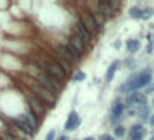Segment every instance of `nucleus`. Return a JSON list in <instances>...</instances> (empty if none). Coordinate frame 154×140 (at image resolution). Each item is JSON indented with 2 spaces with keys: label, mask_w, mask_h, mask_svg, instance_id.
<instances>
[{
  "label": "nucleus",
  "mask_w": 154,
  "mask_h": 140,
  "mask_svg": "<svg viewBox=\"0 0 154 140\" xmlns=\"http://www.w3.org/2000/svg\"><path fill=\"white\" fill-rule=\"evenodd\" d=\"M30 73L33 74V79L37 81V83L40 84V86H43L45 89H48L50 92H53L55 96H57V94L61 91V84H60V83H57V81H55L53 77H50L43 69H32Z\"/></svg>",
  "instance_id": "1"
},
{
  "label": "nucleus",
  "mask_w": 154,
  "mask_h": 140,
  "mask_svg": "<svg viewBox=\"0 0 154 140\" xmlns=\"http://www.w3.org/2000/svg\"><path fill=\"white\" fill-rule=\"evenodd\" d=\"M30 89H32V92H33V96L37 97V99H40L47 107H55V104H57V96H55L53 92H50V91L45 89L43 86H40L37 81H33V83L30 84Z\"/></svg>",
  "instance_id": "2"
},
{
  "label": "nucleus",
  "mask_w": 154,
  "mask_h": 140,
  "mask_svg": "<svg viewBox=\"0 0 154 140\" xmlns=\"http://www.w3.org/2000/svg\"><path fill=\"white\" fill-rule=\"evenodd\" d=\"M43 71L50 77H53L57 83H60V84H63V81L66 79V71H65L63 68H61L57 61H53V60H48L47 63L43 64Z\"/></svg>",
  "instance_id": "3"
},
{
  "label": "nucleus",
  "mask_w": 154,
  "mask_h": 140,
  "mask_svg": "<svg viewBox=\"0 0 154 140\" xmlns=\"http://www.w3.org/2000/svg\"><path fill=\"white\" fill-rule=\"evenodd\" d=\"M75 35H76V36L80 38V40L86 45V46H88V45H91V41H93V35H91L90 31L85 28V25L81 23L80 20L75 23Z\"/></svg>",
  "instance_id": "4"
},
{
  "label": "nucleus",
  "mask_w": 154,
  "mask_h": 140,
  "mask_svg": "<svg viewBox=\"0 0 154 140\" xmlns=\"http://www.w3.org/2000/svg\"><path fill=\"white\" fill-rule=\"evenodd\" d=\"M80 22L85 25V28H86L88 31H90L91 35L94 33V31L100 28V25H98V20L94 18V15L93 13H88V12H85V13H81V18H80Z\"/></svg>",
  "instance_id": "5"
},
{
  "label": "nucleus",
  "mask_w": 154,
  "mask_h": 140,
  "mask_svg": "<svg viewBox=\"0 0 154 140\" xmlns=\"http://www.w3.org/2000/svg\"><path fill=\"white\" fill-rule=\"evenodd\" d=\"M27 101H28V109H30L35 115H37V117L45 115V107H47V106H45L40 99H37L35 96H28Z\"/></svg>",
  "instance_id": "6"
},
{
  "label": "nucleus",
  "mask_w": 154,
  "mask_h": 140,
  "mask_svg": "<svg viewBox=\"0 0 154 140\" xmlns=\"http://www.w3.org/2000/svg\"><path fill=\"white\" fill-rule=\"evenodd\" d=\"M10 124L14 127H17V129H20L22 132L25 133V135H28V137H33L35 135V130L32 129V125L25 120V117L23 115H20V117H17V119H14V120H10Z\"/></svg>",
  "instance_id": "7"
},
{
  "label": "nucleus",
  "mask_w": 154,
  "mask_h": 140,
  "mask_svg": "<svg viewBox=\"0 0 154 140\" xmlns=\"http://www.w3.org/2000/svg\"><path fill=\"white\" fill-rule=\"evenodd\" d=\"M66 45L71 48V50H75V51H76V53H78V56H83L85 50H86V45H85L83 41H81V40H80V38H78L75 33L70 36V40H68V43H66Z\"/></svg>",
  "instance_id": "8"
},
{
  "label": "nucleus",
  "mask_w": 154,
  "mask_h": 140,
  "mask_svg": "<svg viewBox=\"0 0 154 140\" xmlns=\"http://www.w3.org/2000/svg\"><path fill=\"white\" fill-rule=\"evenodd\" d=\"M80 124H81V119H80V115H78L75 110H71L70 114H68V119H66V122H65V130H75V129H78L80 127Z\"/></svg>",
  "instance_id": "9"
},
{
  "label": "nucleus",
  "mask_w": 154,
  "mask_h": 140,
  "mask_svg": "<svg viewBox=\"0 0 154 140\" xmlns=\"http://www.w3.org/2000/svg\"><path fill=\"white\" fill-rule=\"evenodd\" d=\"M114 5H113V2H100L98 4V10H100V13L103 15V17H111V15L114 13Z\"/></svg>",
  "instance_id": "10"
},
{
  "label": "nucleus",
  "mask_w": 154,
  "mask_h": 140,
  "mask_svg": "<svg viewBox=\"0 0 154 140\" xmlns=\"http://www.w3.org/2000/svg\"><path fill=\"white\" fill-rule=\"evenodd\" d=\"M124 109H126V104H123V102L118 101V102L111 107V120H113V122H118L119 117H121V114L124 112Z\"/></svg>",
  "instance_id": "11"
},
{
  "label": "nucleus",
  "mask_w": 154,
  "mask_h": 140,
  "mask_svg": "<svg viewBox=\"0 0 154 140\" xmlns=\"http://www.w3.org/2000/svg\"><path fill=\"white\" fill-rule=\"evenodd\" d=\"M57 58H61V60L68 61L70 64L71 63H76V61H75V58L71 56V53L66 50V46H65V45H60V46L57 48Z\"/></svg>",
  "instance_id": "12"
},
{
  "label": "nucleus",
  "mask_w": 154,
  "mask_h": 140,
  "mask_svg": "<svg viewBox=\"0 0 154 140\" xmlns=\"http://www.w3.org/2000/svg\"><path fill=\"white\" fill-rule=\"evenodd\" d=\"M143 137H144V127L141 124H136V125L131 127L129 140H143Z\"/></svg>",
  "instance_id": "13"
},
{
  "label": "nucleus",
  "mask_w": 154,
  "mask_h": 140,
  "mask_svg": "<svg viewBox=\"0 0 154 140\" xmlns=\"http://www.w3.org/2000/svg\"><path fill=\"white\" fill-rule=\"evenodd\" d=\"M23 117H25V120H27V122L32 125V129H33V130H37V127H38V117L35 115V114L32 112L30 109H27V110H25Z\"/></svg>",
  "instance_id": "14"
},
{
  "label": "nucleus",
  "mask_w": 154,
  "mask_h": 140,
  "mask_svg": "<svg viewBox=\"0 0 154 140\" xmlns=\"http://www.w3.org/2000/svg\"><path fill=\"white\" fill-rule=\"evenodd\" d=\"M118 68H119V61H113L111 66L108 68V71H106V77H104L106 83H111V81H113L114 74H116V71H118Z\"/></svg>",
  "instance_id": "15"
},
{
  "label": "nucleus",
  "mask_w": 154,
  "mask_h": 140,
  "mask_svg": "<svg viewBox=\"0 0 154 140\" xmlns=\"http://www.w3.org/2000/svg\"><path fill=\"white\" fill-rule=\"evenodd\" d=\"M137 115H139L141 120H147V119H149V107H147V104L137 106Z\"/></svg>",
  "instance_id": "16"
},
{
  "label": "nucleus",
  "mask_w": 154,
  "mask_h": 140,
  "mask_svg": "<svg viewBox=\"0 0 154 140\" xmlns=\"http://www.w3.org/2000/svg\"><path fill=\"white\" fill-rule=\"evenodd\" d=\"M129 17L131 18H141V20H143V17H144L143 8L141 7H131L129 8Z\"/></svg>",
  "instance_id": "17"
},
{
  "label": "nucleus",
  "mask_w": 154,
  "mask_h": 140,
  "mask_svg": "<svg viewBox=\"0 0 154 140\" xmlns=\"http://www.w3.org/2000/svg\"><path fill=\"white\" fill-rule=\"evenodd\" d=\"M126 48H128V51H129V53H136V51L139 50V41H137V40L126 41Z\"/></svg>",
  "instance_id": "18"
},
{
  "label": "nucleus",
  "mask_w": 154,
  "mask_h": 140,
  "mask_svg": "<svg viewBox=\"0 0 154 140\" xmlns=\"http://www.w3.org/2000/svg\"><path fill=\"white\" fill-rule=\"evenodd\" d=\"M83 79H86V74H85L83 71H76V73L73 74V77H71L73 83H81Z\"/></svg>",
  "instance_id": "19"
},
{
  "label": "nucleus",
  "mask_w": 154,
  "mask_h": 140,
  "mask_svg": "<svg viewBox=\"0 0 154 140\" xmlns=\"http://www.w3.org/2000/svg\"><path fill=\"white\" fill-rule=\"evenodd\" d=\"M143 12H144V17H143V20H149V18L154 15V10H152L151 7H146V8H143Z\"/></svg>",
  "instance_id": "20"
},
{
  "label": "nucleus",
  "mask_w": 154,
  "mask_h": 140,
  "mask_svg": "<svg viewBox=\"0 0 154 140\" xmlns=\"http://www.w3.org/2000/svg\"><path fill=\"white\" fill-rule=\"evenodd\" d=\"M0 140H17L15 139L14 135H12V133H4V132H0Z\"/></svg>",
  "instance_id": "21"
},
{
  "label": "nucleus",
  "mask_w": 154,
  "mask_h": 140,
  "mask_svg": "<svg viewBox=\"0 0 154 140\" xmlns=\"http://www.w3.org/2000/svg\"><path fill=\"white\" fill-rule=\"evenodd\" d=\"M124 132H126V130H124V127H121V125H118L116 129H114V135L116 137H124Z\"/></svg>",
  "instance_id": "22"
},
{
  "label": "nucleus",
  "mask_w": 154,
  "mask_h": 140,
  "mask_svg": "<svg viewBox=\"0 0 154 140\" xmlns=\"http://www.w3.org/2000/svg\"><path fill=\"white\" fill-rule=\"evenodd\" d=\"M57 139V130H50V132L47 133V137H45V140H55Z\"/></svg>",
  "instance_id": "23"
},
{
  "label": "nucleus",
  "mask_w": 154,
  "mask_h": 140,
  "mask_svg": "<svg viewBox=\"0 0 154 140\" xmlns=\"http://www.w3.org/2000/svg\"><path fill=\"white\" fill-rule=\"evenodd\" d=\"M100 140H113V137H111V135H103Z\"/></svg>",
  "instance_id": "24"
},
{
  "label": "nucleus",
  "mask_w": 154,
  "mask_h": 140,
  "mask_svg": "<svg viewBox=\"0 0 154 140\" xmlns=\"http://www.w3.org/2000/svg\"><path fill=\"white\" fill-rule=\"evenodd\" d=\"M57 140H68V137H66V135H60Z\"/></svg>",
  "instance_id": "25"
},
{
  "label": "nucleus",
  "mask_w": 154,
  "mask_h": 140,
  "mask_svg": "<svg viewBox=\"0 0 154 140\" xmlns=\"http://www.w3.org/2000/svg\"><path fill=\"white\" fill-rule=\"evenodd\" d=\"M151 51H152V45L149 43V45H147V53H151Z\"/></svg>",
  "instance_id": "26"
},
{
  "label": "nucleus",
  "mask_w": 154,
  "mask_h": 140,
  "mask_svg": "<svg viewBox=\"0 0 154 140\" xmlns=\"http://www.w3.org/2000/svg\"><path fill=\"white\" fill-rule=\"evenodd\" d=\"M149 122H151V125L154 127V115H152V117H149Z\"/></svg>",
  "instance_id": "27"
},
{
  "label": "nucleus",
  "mask_w": 154,
  "mask_h": 140,
  "mask_svg": "<svg viewBox=\"0 0 154 140\" xmlns=\"http://www.w3.org/2000/svg\"><path fill=\"white\" fill-rule=\"evenodd\" d=\"M85 140H94V139H93V137H86Z\"/></svg>",
  "instance_id": "28"
},
{
  "label": "nucleus",
  "mask_w": 154,
  "mask_h": 140,
  "mask_svg": "<svg viewBox=\"0 0 154 140\" xmlns=\"http://www.w3.org/2000/svg\"><path fill=\"white\" fill-rule=\"evenodd\" d=\"M152 107H154V97H152Z\"/></svg>",
  "instance_id": "29"
},
{
  "label": "nucleus",
  "mask_w": 154,
  "mask_h": 140,
  "mask_svg": "<svg viewBox=\"0 0 154 140\" xmlns=\"http://www.w3.org/2000/svg\"><path fill=\"white\" fill-rule=\"evenodd\" d=\"M151 140H154V135H152V137H151Z\"/></svg>",
  "instance_id": "30"
}]
</instances>
